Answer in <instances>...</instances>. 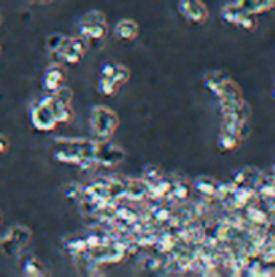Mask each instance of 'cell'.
Segmentation results:
<instances>
[{"instance_id": "cell-1", "label": "cell", "mask_w": 275, "mask_h": 277, "mask_svg": "<svg viewBox=\"0 0 275 277\" xmlns=\"http://www.w3.org/2000/svg\"><path fill=\"white\" fill-rule=\"evenodd\" d=\"M89 125H91V132L96 138V141L99 143L110 141L115 130L119 128V115L109 107L96 105L91 111Z\"/></svg>"}, {"instance_id": "cell-2", "label": "cell", "mask_w": 275, "mask_h": 277, "mask_svg": "<svg viewBox=\"0 0 275 277\" xmlns=\"http://www.w3.org/2000/svg\"><path fill=\"white\" fill-rule=\"evenodd\" d=\"M29 120H31V125L39 132H51L58 125L54 107H52V94L42 97L41 101H37L31 107Z\"/></svg>"}, {"instance_id": "cell-3", "label": "cell", "mask_w": 275, "mask_h": 277, "mask_svg": "<svg viewBox=\"0 0 275 277\" xmlns=\"http://www.w3.org/2000/svg\"><path fill=\"white\" fill-rule=\"evenodd\" d=\"M107 33V22L105 16L93 10V12H87L80 22V36L86 37L87 41H99Z\"/></svg>"}, {"instance_id": "cell-4", "label": "cell", "mask_w": 275, "mask_h": 277, "mask_svg": "<svg viewBox=\"0 0 275 277\" xmlns=\"http://www.w3.org/2000/svg\"><path fill=\"white\" fill-rule=\"evenodd\" d=\"M29 240H31V230L25 225H15L0 240V245H2V250L7 254L16 256L28 245Z\"/></svg>"}, {"instance_id": "cell-5", "label": "cell", "mask_w": 275, "mask_h": 277, "mask_svg": "<svg viewBox=\"0 0 275 277\" xmlns=\"http://www.w3.org/2000/svg\"><path fill=\"white\" fill-rule=\"evenodd\" d=\"M125 157L123 150H120L119 146L112 144L110 141L99 143L97 146V153L94 157V162L97 165H105V167H113L117 164H120Z\"/></svg>"}, {"instance_id": "cell-6", "label": "cell", "mask_w": 275, "mask_h": 277, "mask_svg": "<svg viewBox=\"0 0 275 277\" xmlns=\"http://www.w3.org/2000/svg\"><path fill=\"white\" fill-rule=\"evenodd\" d=\"M66 83V73L63 70L62 63H52L51 67L44 72L42 76V88L47 93H55L57 90H60L62 86Z\"/></svg>"}, {"instance_id": "cell-7", "label": "cell", "mask_w": 275, "mask_h": 277, "mask_svg": "<svg viewBox=\"0 0 275 277\" xmlns=\"http://www.w3.org/2000/svg\"><path fill=\"white\" fill-rule=\"evenodd\" d=\"M178 10L181 16L193 23H204L208 18V10L201 0H180Z\"/></svg>"}, {"instance_id": "cell-8", "label": "cell", "mask_w": 275, "mask_h": 277, "mask_svg": "<svg viewBox=\"0 0 275 277\" xmlns=\"http://www.w3.org/2000/svg\"><path fill=\"white\" fill-rule=\"evenodd\" d=\"M140 34V26L133 19H122L115 26V36L117 39L125 42H133Z\"/></svg>"}, {"instance_id": "cell-9", "label": "cell", "mask_w": 275, "mask_h": 277, "mask_svg": "<svg viewBox=\"0 0 275 277\" xmlns=\"http://www.w3.org/2000/svg\"><path fill=\"white\" fill-rule=\"evenodd\" d=\"M21 271L25 275L28 277H41V275H45V268L44 264L36 260V258H26L23 263H21Z\"/></svg>"}, {"instance_id": "cell-10", "label": "cell", "mask_w": 275, "mask_h": 277, "mask_svg": "<svg viewBox=\"0 0 275 277\" xmlns=\"http://www.w3.org/2000/svg\"><path fill=\"white\" fill-rule=\"evenodd\" d=\"M65 248L72 254H81L86 250H89V248H87V245H86L84 237H78V235L70 237V239L65 242Z\"/></svg>"}, {"instance_id": "cell-11", "label": "cell", "mask_w": 275, "mask_h": 277, "mask_svg": "<svg viewBox=\"0 0 275 277\" xmlns=\"http://www.w3.org/2000/svg\"><path fill=\"white\" fill-rule=\"evenodd\" d=\"M119 84H117V81L113 80L112 76H104L101 75L99 78V83H97V90H99L101 94L104 96H113L117 93V90H119Z\"/></svg>"}, {"instance_id": "cell-12", "label": "cell", "mask_w": 275, "mask_h": 277, "mask_svg": "<svg viewBox=\"0 0 275 277\" xmlns=\"http://www.w3.org/2000/svg\"><path fill=\"white\" fill-rule=\"evenodd\" d=\"M104 76H105V75H104ZM109 76L113 78V80L117 81V84L122 86L123 83H126V81L130 80V72H128V68L123 67V65H115L112 75H109Z\"/></svg>"}, {"instance_id": "cell-13", "label": "cell", "mask_w": 275, "mask_h": 277, "mask_svg": "<svg viewBox=\"0 0 275 277\" xmlns=\"http://www.w3.org/2000/svg\"><path fill=\"white\" fill-rule=\"evenodd\" d=\"M65 36H62V34H51L47 37V51H49V54H52V52H55V51H58V49L62 47V44L65 42Z\"/></svg>"}, {"instance_id": "cell-14", "label": "cell", "mask_w": 275, "mask_h": 277, "mask_svg": "<svg viewBox=\"0 0 275 277\" xmlns=\"http://www.w3.org/2000/svg\"><path fill=\"white\" fill-rule=\"evenodd\" d=\"M125 193H128V196L133 198V200H141V198L146 195V186L140 182H134L130 185V188Z\"/></svg>"}, {"instance_id": "cell-15", "label": "cell", "mask_w": 275, "mask_h": 277, "mask_svg": "<svg viewBox=\"0 0 275 277\" xmlns=\"http://www.w3.org/2000/svg\"><path fill=\"white\" fill-rule=\"evenodd\" d=\"M65 196L70 198V200H76V198L81 196V188L78 186L76 183L66 185V186H65Z\"/></svg>"}, {"instance_id": "cell-16", "label": "cell", "mask_w": 275, "mask_h": 277, "mask_svg": "<svg viewBox=\"0 0 275 277\" xmlns=\"http://www.w3.org/2000/svg\"><path fill=\"white\" fill-rule=\"evenodd\" d=\"M7 150H8V140H7L5 136L0 135V154L7 153Z\"/></svg>"}, {"instance_id": "cell-17", "label": "cell", "mask_w": 275, "mask_h": 277, "mask_svg": "<svg viewBox=\"0 0 275 277\" xmlns=\"http://www.w3.org/2000/svg\"><path fill=\"white\" fill-rule=\"evenodd\" d=\"M0 222H2V216H0Z\"/></svg>"}, {"instance_id": "cell-18", "label": "cell", "mask_w": 275, "mask_h": 277, "mask_svg": "<svg viewBox=\"0 0 275 277\" xmlns=\"http://www.w3.org/2000/svg\"><path fill=\"white\" fill-rule=\"evenodd\" d=\"M0 54H2V47H0Z\"/></svg>"}, {"instance_id": "cell-19", "label": "cell", "mask_w": 275, "mask_h": 277, "mask_svg": "<svg viewBox=\"0 0 275 277\" xmlns=\"http://www.w3.org/2000/svg\"><path fill=\"white\" fill-rule=\"evenodd\" d=\"M45 2H47V0H45Z\"/></svg>"}]
</instances>
